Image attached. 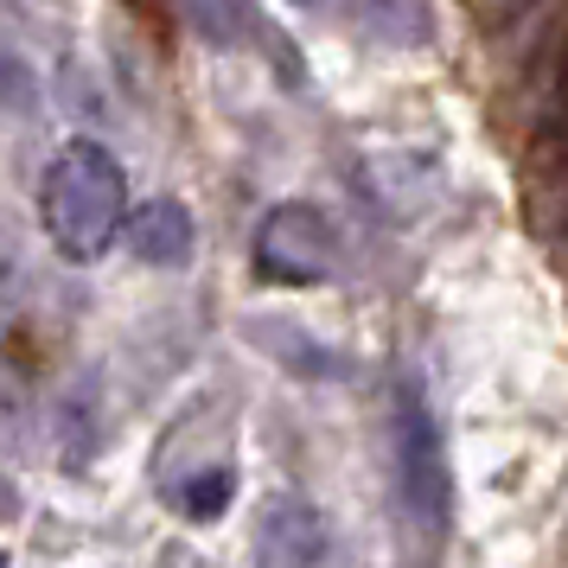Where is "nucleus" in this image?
<instances>
[{
	"instance_id": "obj_1",
	"label": "nucleus",
	"mask_w": 568,
	"mask_h": 568,
	"mask_svg": "<svg viewBox=\"0 0 568 568\" xmlns=\"http://www.w3.org/2000/svg\"><path fill=\"white\" fill-rule=\"evenodd\" d=\"M39 224L64 262L109 256L115 231L129 224V180L103 141H64L39 180Z\"/></svg>"
},
{
	"instance_id": "obj_2",
	"label": "nucleus",
	"mask_w": 568,
	"mask_h": 568,
	"mask_svg": "<svg viewBox=\"0 0 568 568\" xmlns=\"http://www.w3.org/2000/svg\"><path fill=\"white\" fill-rule=\"evenodd\" d=\"M389 435H396V498L403 517L422 542H440L447 517H454V473H447V447H440L435 403L415 371L396 377V403H389Z\"/></svg>"
},
{
	"instance_id": "obj_3",
	"label": "nucleus",
	"mask_w": 568,
	"mask_h": 568,
	"mask_svg": "<svg viewBox=\"0 0 568 568\" xmlns=\"http://www.w3.org/2000/svg\"><path fill=\"white\" fill-rule=\"evenodd\" d=\"M338 256H345V250H338V231H333V217H326L320 205L287 199V205H275L256 224V268L268 275V282H287V287L333 282Z\"/></svg>"
},
{
	"instance_id": "obj_4",
	"label": "nucleus",
	"mask_w": 568,
	"mask_h": 568,
	"mask_svg": "<svg viewBox=\"0 0 568 568\" xmlns=\"http://www.w3.org/2000/svg\"><path fill=\"white\" fill-rule=\"evenodd\" d=\"M333 556V530L301 491H268L256 511V568H320Z\"/></svg>"
},
{
	"instance_id": "obj_5",
	"label": "nucleus",
	"mask_w": 568,
	"mask_h": 568,
	"mask_svg": "<svg viewBox=\"0 0 568 568\" xmlns=\"http://www.w3.org/2000/svg\"><path fill=\"white\" fill-rule=\"evenodd\" d=\"M129 243H134V256L154 262V268H185L192 250H199V224H192V211L180 199H148L129 217Z\"/></svg>"
},
{
	"instance_id": "obj_6",
	"label": "nucleus",
	"mask_w": 568,
	"mask_h": 568,
	"mask_svg": "<svg viewBox=\"0 0 568 568\" xmlns=\"http://www.w3.org/2000/svg\"><path fill=\"white\" fill-rule=\"evenodd\" d=\"M0 103L7 109H32L39 103V83H32V71L13 52H0Z\"/></svg>"
},
{
	"instance_id": "obj_7",
	"label": "nucleus",
	"mask_w": 568,
	"mask_h": 568,
	"mask_svg": "<svg viewBox=\"0 0 568 568\" xmlns=\"http://www.w3.org/2000/svg\"><path fill=\"white\" fill-rule=\"evenodd\" d=\"M0 568H7V556H0Z\"/></svg>"
}]
</instances>
